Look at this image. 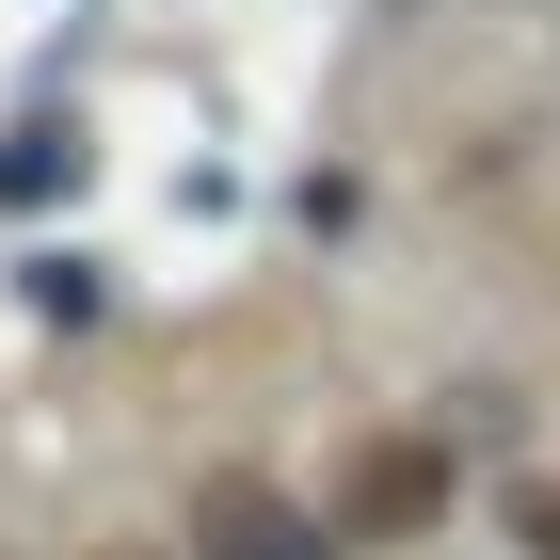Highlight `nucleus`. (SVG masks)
I'll use <instances>...</instances> for the list:
<instances>
[{"instance_id":"nucleus-1","label":"nucleus","mask_w":560,"mask_h":560,"mask_svg":"<svg viewBox=\"0 0 560 560\" xmlns=\"http://www.w3.org/2000/svg\"><path fill=\"white\" fill-rule=\"evenodd\" d=\"M448 513V448L432 432H369L337 480V545H417V528Z\"/></svg>"},{"instance_id":"nucleus-2","label":"nucleus","mask_w":560,"mask_h":560,"mask_svg":"<svg viewBox=\"0 0 560 560\" xmlns=\"http://www.w3.org/2000/svg\"><path fill=\"white\" fill-rule=\"evenodd\" d=\"M176 560H337V528H320V513H289L272 480H241V465H224L209 497H192V545H176Z\"/></svg>"},{"instance_id":"nucleus-3","label":"nucleus","mask_w":560,"mask_h":560,"mask_svg":"<svg viewBox=\"0 0 560 560\" xmlns=\"http://www.w3.org/2000/svg\"><path fill=\"white\" fill-rule=\"evenodd\" d=\"M65 176H81V161H65V129H33L16 161H0V192H65Z\"/></svg>"},{"instance_id":"nucleus-4","label":"nucleus","mask_w":560,"mask_h":560,"mask_svg":"<svg viewBox=\"0 0 560 560\" xmlns=\"http://www.w3.org/2000/svg\"><path fill=\"white\" fill-rule=\"evenodd\" d=\"M513 545H528V560H560V480H528V497H513Z\"/></svg>"},{"instance_id":"nucleus-5","label":"nucleus","mask_w":560,"mask_h":560,"mask_svg":"<svg viewBox=\"0 0 560 560\" xmlns=\"http://www.w3.org/2000/svg\"><path fill=\"white\" fill-rule=\"evenodd\" d=\"M113 560H176V545H113Z\"/></svg>"}]
</instances>
